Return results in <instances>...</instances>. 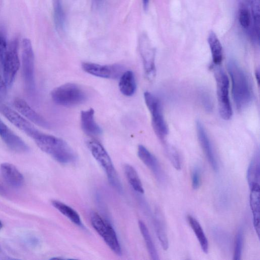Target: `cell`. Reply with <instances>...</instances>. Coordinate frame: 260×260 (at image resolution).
<instances>
[{
  "label": "cell",
  "mask_w": 260,
  "mask_h": 260,
  "mask_svg": "<svg viewBox=\"0 0 260 260\" xmlns=\"http://www.w3.org/2000/svg\"><path fill=\"white\" fill-rule=\"evenodd\" d=\"M243 244V231L240 228L238 231L235 237L234 259L240 260L241 259Z\"/></svg>",
  "instance_id": "4dcf8cb0"
},
{
  "label": "cell",
  "mask_w": 260,
  "mask_h": 260,
  "mask_svg": "<svg viewBox=\"0 0 260 260\" xmlns=\"http://www.w3.org/2000/svg\"><path fill=\"white\" fill-rule=\"evenodd\" d=\"M2 114L14 125L32 139L39 131L19 113L6 105H0Z\"/></svg>",
  "instance_id": "7c38bea8"
},
{
  "label": "cell",
  "mask_w": 260,
  "mask_h": 260,
  "mask_svg": "<svg viewBox=\"0 0 260 260\" xmlns=\"http://www.w3.org/2000/svg\"><path fill=\"white\" fill-rule=\"evenodd\" d=\"M124 173L133 189L139 193H143L144 190L142 182L135 168L130 165L126 164L124 166Z\"/></svg>",
  "instance_id": "4316f807"
},
{
  "label": "cell",
  "mask_w": 260,
  "mask_h": 260,
  "mask_svg": "<svg viewBox=\"0 0 260 260\" xmlns=\"http://www.w3.org/2000/svg\"><path fill=\"white\" fill-rule=\"evenodd\" d=\"M250 206L252 212L253 223L258 236L259 233V184H255L250 187Z\"/></svg>",
  "instance_id": "d6986e66"
},
{
  "label": "cell",
  "mask_w": 260,
  "mask_h": 260,
  "mask_svg": "<svg viewBox=\"0 0 260 260\" xmlns=\"http://www.w3.org/2000/svg\"><path fill=\"white\" fill-rule=\"evenodd\" d=\"M214 67L219 112L222 119L229 120L232 116L229 94V81L226 74L221 68L215 65Z\"/></svg>",
  "instance_id": "8992f818"
},
{
  "label": "cell",
  "mask_w": 260,
  "mask_h": 260,
  "mask_svg": "<svg viewBox=\"0 0 260 260\" xmlns=\"http://www.w3.org/2000/svg\"><path fill=\"white\" fill-rule=\"evenodd\" d=\"M54 22L58 32H62L64 29L65 15L62 0H52Z\"/></svg>",
  "instance_id": "484cf974"
},
{
  "label": "cell",
  "mask_w": 260,
  "mask_h": 260,
  "mask_svg": "<svg viewBox=\"0 0 260 260\" xmlns=\"http://www.w3.org/2000/svg\"><path fill=\"white\" fill-rule=\"evenodd\" d=\"M259 70H256V73H255V77L256 78V79L257 80V82H258V84L259 83Z\"/></svg>",
  "instance_id": "74e56055"
},
{
  "label": "cell",
  "mask_w": 260,
  "mask_h": 260,
  "mask_svg": "<svg viewBox=\"0 0 260 260\" xmlns=\"http://www.w3.org/2000/svg\"><path fill=\"white\" fill-rule=\"evenodd\" d=\"M33 139L40 149L59 163H70L76 158L72 148L59 138L39 131Z\"/></svg>",
  "instance_id": "7a4b0ae2"
},
{
  "label": "cell",
  "mask_w": 260,
  "mask_h": 260,
  "mask_svg": "<svg viewBox=\"0 0 260 260\" xmlns=\"http://www.w3.org/2000/svg\"><path fill=\"white\" fill-rule=\"evenodd\" d=\"M7 86L4 79L0 74V102L5 99L7 94Z\"/></svg>",
  "instance_id": "d590c367"
},
{
  "label": "cell",
  "mask_w": 260,
  "mask_h": 260,
  "mask_svg": "<svg viewBox=\"0 0 260 260\" xmlns=\"http://www.w3.org/2000/svg\"><path fill=\"white\" fill-rule=\"evenodd\" d=\"M165 150L173 167L180 170L181 168V159L176 148L170 144H165Z\"/></svg>",
  "instance_id": "f546056e"
},
{
  "label": "cell",
  "mask_w": 260,
  "mask_h": 260,
  "mask_svg": "<svg viewBox=\"0 0 260 260\" xmlns=\"http://www.w3.org/2000/svg\"><path fill=\"white\" fill-rule=\"evenodd\" d=\"M51 204L55 208L68 217L74 224L80 226H83L79 215L72 208L57 200H52Z\"/></svg>",
  "instance_id": "603a6c76"
},
{
  "label": "cell",
  "mask_w": 260,
  "mask_h": 260,
  "mask_svg": "<svg viewBox=\"0 0 260 260\" xmlns=\"http://www.w3.org/2000/svg\"><path fill=\"white\" fill-rule=\"evenodd\" d=\"M138 155L142 161L153 173L159 180H162L164 175L158 161L145 146L139 145L138 147Z\"/></svg>",
  "instance_id": "2e32d148"
},
{
  "label": "cell",
  "mask_w": 260,
  "mask_h": 260,
  "mask_svg": "<svg viewBox=\"0 0 260 260\" xmlns=\"http://www.w3.org/2000/svg\"><path fill=\"white\" fill-rule=\"evenodd\" d=\"M251 11L254 24V32L257 42L259 41L260 7L259 0H251Z\"/></svg>",
  "instance_id": "f1b7e54d"
},
{
  "label": "cell",
  "mask_w": 260,
  "mask_h": 260,
  "mask_svg": "<svg viewBox=\"0 0 260 260\" xmlns=\"http://www.w3.org/2000/svg\"><path fill=\"white\" fill-rule=\"evenodd\" d=\"M196 129L199 142L209 164L214 171H218V164L210 139L204 125L199 120L196 122Z\"/></svg>",
  "instance_id": "9a60e30c"
},
{
  "label": "cell",
  "mask_w": 260,
  "mask_h": 260,
  "mask_svg": "<svg viewBox=\"0 0 260 260\" xmlns=\"http://www.w3.org/2000/svg\"><path fill=\"white\" fill-rule=\"evenodd\" d=\"M22 71L25 92L34 102L36 99L35 77V58L30 41L27 38L22 42Z\"/></svg>",
  "instance_id": "3957f363"
},
{
  "label": "cell",
  "mask_w": 260,
  "mask_h": 260,
  "mask_svg": "<svg viewBox=\"0 0 260 260\" xmlns=\"http://www.w3.org/2000/svg\"><path fill=\"white\" fill-rule=\"evenodd\" d=\"M144 9L146 10L148 7L149 0H142Z\"/></svg>",
  "instance_id": "8d00e7d4"
},
{
  "label": "cell",
  "mask_w": 260,
  "mask_h": 260,
  "mask_svg": "<svg viewBox=\"0 0 260 260\" xmlns=\"http://www.w3.org/2000/svg\"><path fill=\"white\" fill-rule=\"evenodd\" d=\"M154 224L156 233L161 245L162 248L165 250H166L169 247V241L164 223L159 214L156 216L155 219Z\"/></svg>",
  "instance_id": "83f0119b"
},
{
  "label": "cell",
  "mask_w": 260,
  "mask_h": 260,
  "mask_svg": "<svg viewBox=\"0 0 260 260\" xmlns=\"http://www.w3.org/2000/svg\"><path fill=\"white\" fill-rule=\"evenodd\" d=\"M95 3L96 4H99L100 3H101V2L102 1V0H93Z\"/></svg>",
  "instance_id": "f35d334b"
},
{
  "label": "cell",
  "mask_w": 260,
  "mask_h": 260,
  "mask_svg": "<svg viewBox=\"0 0 260 260\" xmlns=\"http://www.w3.org/2000/svg\"><path fill=\"white\" fill-rule=\"evenodd\" d=\"M2 226H3L2 223V222L0 221V230L2 229Z\"/></svg>",
  "instance_id": "ab89813d"
},
{
  "label": "cell",
  "mask_w": 260,
  "mask_h": 260,
  "mask_svg": "<svg viewBox=\"0 0 260 260\" xmlns=\"http://www.w3.org/2000/svg\"><path fill=\"white\" fill-rule=\"evenodd\" d=\"M13 104L17 110L31 122L44 128L50 127L48 121L36 112L24 100L16 98Z\"/></svg>",
  "instance_id": "5bb4252c"
},
{
  "label": "cell",
  "mask_w": 260,
  "mask_h": 260,
  "mask_svg": "<svg viewBox=\"0 0 260 260\" xmlns=\"http://www.w3.org/2000/svg\"><path fill=\"white\" fill-rule=\"evenodd\" d=\"M208 43L214 65H220L222 60V47L218 37L213 31H211L208 35Z\"/></svg>",
  "instance_id": "44dd1931"
},
{
  "label": "cell",
  "mask_w": 260,
  "mask_h": 260,
  "mask_svg": "<svg viewBox=\"0 0 260 260\" xmlns=\"http://www.w3.org/2000/svg\"><path fill=\"white\" fill-rule=\"evenodd\" d=\"M192 186L194 189L199 188L201 183V171L199 167H196L192 172Z\"/></svg>",
  "instance_id": "d6a6232c"
},
{
  "label": "cell",
  "mask_w": 260,
  "mask_h": 260,
  "mask_svg": "<svg viewBox=\"0 0 260 260\" xmlns=\"http://www.w3.org/2000/svg\"><path fill=\"white\" fill-rule=\"evenodd\" d=\"M87 146L92 156L104 170L111 185L118 191H121L122 188L119 178L110 156L103 145L97 141L90 140L87 142Z\"/></svg>",
  "instance_id": "277c9868"
},
{
  "label": "cell",
  "mask_w": 260,
  "mask_h": 260,
  "mask_svg": "<svg viewBox=\"0 0 260 260\" xmlns=\"http://www.w3.org/2000/svg\"><path fill=\"white\" fill-rule=\"evenodd\" d=\"M119 88L124 95L130 96L135 93L137 85L135 75L132 71H126L121 75Z\"/></svg>",
  "instance_id": "ffe728a7"
},
{
  "label": "cell",
  "mask_w": 260,
  "mask_h": 260,
  "mask_svg": "<svg viewBox=\"0 0 260 260\" xmlns=\"http://www.w3.org/2000/svg\"><path fill=\"white\" fill-rule=\"evenodd\" d=\"M0 171L5 181L12 187H21L24 182L22 174L13 165L3 163L0 166Z\"/></svg>",
  "instance_id": "ac0fdd59"
},
{
  "label": "cell",
  "mask_w": 260,
  "mask_h": 260,
  "mask_svg": "<svg viewBox=\"0 0 260 260\" xmlns=\"http://www.w3.org/2000/svg\"><path fill=\"white\" fill-rule=\"evenodd\" d=\"M201 101L207 111H211L212 108V102L210 95L206 92H203L201 94Z\"/></svg>",
  "instance_id": "e575fe53"
},
{
  "label": "cell",
  "mask_w": 260,
  "mask_h": 260,
  "mask_svg": "<svg viewBox=\"0 0 260 260\" xmlns=\"http://www.w3.org/2000/svg\"><path fill=\"white\" fill-rule=\"evenodd\" d=\"M8 46L6 38L0 33V66L1 68L7 51Z\"/></svg>",
  "instance_id": "836d02e7"
},
{
  "label": "cell",
  "mask_w": 260,
  "mask_h": 260,
  "mask_svg": "<svg viewBox=\"0 0 260 260\" xmlns=\"http://www.w3.org/2000/svg\"><path fill=\"white\" fill-rule=\"evenodd\" d=\"M259 156L257 152L251 160L247 172V179L249 188L255 184H259Z\"/></svg>",
  "instance_id": "cb8c5ba5"
},
{
  "label": "cell",
  "mask_w": 260,
  "mask_h": 260,
  "mask_svg": "<svg viewBox=\"0 0 260 260\" xmlns=\"http://www.w3.org/2000/svg\"><path fill=\"white\" fill-rule=\"evenodd\" d=\"M144 98L151 115L153 130L158 138L164 141L168 135V128L164 117L160 102L157 97L148 91L144 92Z\"/></svg>",
  "instance_id": "52a82bcc"
},
{
  "label": "cell",
  "mask_w": 260,
  "mask_h": 260,
  "mask_svg": "<svg viewBox=\"0 0 260 260\" xmlns=\"http://www.w3.org/2000/svg\"><path fill=\"white\" fill-rule=\"evenodd\" d=\"M139 50L145 76L148 80H152L156 73L155 50L146 35H143L140 37Z\"/></svg>",
  "instance_id": "30bf717a"
},
{
  "label": "cell",
  "mask_w": 260,
  "mask_h": 260,
  "mask_svg": "<svg viewBox=\"0 0 260 260\" xmlns=\"http://www.w3.org/2000/svg\"><path fill=\"white\" fill-rule=\"evenodd\" d=\"M82 69L93 76L106 79H115L122 74V68L118 64L102 65L92 62H83Z\"/></svg>",
  "instance_id": "8fae6325"
},
{
  "label": "cell",
  "mask_w": 260,
  "mask_h": 260,
  "mask_svg": "<svg viewBox=\"0 0 260 260\" xmlns=\"http://www.w3.org/2000/svg\"><path fill=\"white\" fill-rule=\"evenodd\" d=\"M187 220L196 234L203 251L206 253H208L209 249L208 241L200 224L196 219L190 215L187 216Z\"/></svg>",
  "instance_id": "7402d4cb"
},
{
  "label": "cell",
  "mask_w": 260,
  "mask_h": 260,
  "mask_svg": "<svg viewBox=\"0 0 260 260\" xmlns=\"http://www.w3.org/2000/svg\"><path fill=\"white\" fill-rule=\"evenodd\" d=\"M0 137L12 150L18 153L28 151L29 147L25 142L7 126L0 119Z\"/></svg>",
  "instance_id": "4fadbf2b"
},
{
  "label": "cell",
  "mask_w": 260,
  "mask_h": 260,
  "mask_svg": "<svg viewBox=\"0 0 260 260\" xmlns=\"http://www.w3.org/2000/svg\"><path fill=\"white\" fill-rule=\"evenodd\" d=\"M52 101L64 107H73L85 102L86 94L78 85L66 83L53 89L51 92Z\"/></svg>",
  "instance_id": "5b68a950"
},
{
  "label": "cell",
  "mask_w": 260,
  "mask_h": 260,
  "mask_svg": "<svg viewBox=\"0 0 260 260\" xmlns=\"http://www.w3.org/2000/svg\"><path fill=\"white\" fill-rule=\"evenodd\" d=\"M18 49V40L15 39L11 41L8 46L2 64L3 78L7 87H10L12 85L20 67Z\"/></svg>",
  "instance_id": "9c48e42d"
},
{
  "label": "cell",
  "mask_w": 260,
  "mask_h": 260,
  "mask_svg": "<svg viewBox=\"0 0 260 260\" xmlns=\"http://www.w3.org/2000/svg\"><path fill=\"white\" fill-rule=\"evenodd\" d=\"M138 224L141 233L145 241L147 250L151 259L158 260L159 259L158 254L147 227L142 220H139Z\"/></svg>",
  "instance_id": "d4e9b609"
},
{
  "label": "cell",
  "mask_w": 260,
  "mask_h": 260,
  "mask_svg": "<svg viewBox=\"0 0 260 260\" xmlns=\"http://www.w3.org/2000/svg\"><path fill=\"white\" fill-rule=\"evenodd\" d=\"M228 69L232 81V94L237 108L241 110L247 107L252 98L251 86L243 69L234 60L228 63Z\"/></svg>",
  "instance_id": "6da1fadb"
},
{
  "label": "cell",
  "mask_w": 260,
  "mask_h": 260,
  "mask_svg": "<svg viewBox=\"0 0 260 260\" xmlns=\"http://www.w3.org/2000/svg\"><path fill=\"white\" fill-rule=\"evenodd\" d=\"M90 221L94 229L106 244L116 254H122L121 248L116 234L110 223L95 212L90 214Z\"/></svg>",
  "instance_id": "ba28073f"
},
{
  "label": "cell",
  "mask_w": 260,
  "mask_h": 260,
  "mask_svg": "<svg viewBox=\"0 0 260 260\" xmlns=\"http://www.w3.org/2000/svg\"><path fill=\"white\" fill-rule=\"evenodd\" d=\"M80 119L82 128L87 135L96 136L102 133L101 128L94 119V111L92 108L82 111Z\"/></svg>",
  "instance_id": "e0dca14e"
},
{
  "label": "cell",
  "mask_w": 260,
  "mask_h": 260,
  "mask_svg": "<svg viewBox=\"0 0 260 260\" xmlns=\"http://www.w3.org/2000/svg\"><path fill=\"white\" fill-rule=\"evenodd\" d=\"M239 21L243 28H247L251 23V15L246 8H241L239 12Z\"/></svg>",
  "instance_id": "1f68e13d"
}]
</instances>
